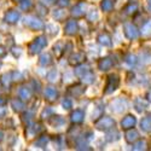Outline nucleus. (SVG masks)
<instances>
[{
  "label": "nucleus",
  "mask_w": 151,
  "mask_h": 151,
  "mask_svg": "<svg viewBox=\"0 0 151 151\" xmlns=\"http://www.w3.org/2000/svg\"><path fill=\"white\" fill-rule=\"evenodd\" d=\"M124 33H126V35H127L129 39H134V37H137L138 36V32H137V29H135V27L133 26V24H126V30H124Z\"/></svg>",
  "instance_id": "obj_1"
},
{
  "label": "nucleus",
  "mask_w": 151,
  "mask_h": 151,
  "mask_svg": "<svg viewBox=\"0 0 151 151\" xmlns=\"http://www.w3.org/2000/svg\"><path fill=\"white\" fill-rule=\"evenodd\" d=\"M135 124V119L132 115H128L124 120H122V127L123 128H131Z\"/></svg>",
  "instance_id": "obj_2"
},
{
  "label": "nucleus",
  "mask_w": 151,
  "mask_h": 151,
  "mask_svg": "<svg viewBox=\"0 0 151 151\" xmlns=\"http://www.w3.org/2000/svg\"><path fill=\"white\" fill-rule=\"evenodd\" d=\"M18 14L16 11H10V12H7L6 14V17H5V19H6V22H11V23H14V22H16L17 19H18Z\"/></svg>",
  "instance_id": "obj_3"
},
{
  "label": "nucleus",
  "mask_w": 151,
  "mask_h": 151,
  "mask_svg": "<svg viewBox=\"0 0 151 151\" xmlns=\"http://www.w3.org/2000/svg\"><path fill=\"white\" fill-rule=\"evenodd\" d=\"M111 64H112V62H111L109 58H105L104 60L100 62V64H99L100 70H108V69H109V67H111Z\"/></svg>",
  "instance_id": "obj_4"
},
{
  "label": "nucleus",
  "mask_w": 151,
  "mask_h": 151,
  "mask_svg": "<svg viewBox=\"0 0 151 151\" xmlns=\"http://www.w3.org/2000/svg\"><path fill=\"white\" fill-rule=\"evenodd\" d=\"M75 32H76V23H75V21H71L67 24V33L68 34H74Z\"/></svg>",
  "instance_id": "obj_5"
},
{
  "label": "nucleus",
  "mask_w": 151,
  "mask_h": 151,
  "mask_svg": "<svg viewBox=\"0 0 151 151\" xmlns=\"http://www.w3.org/2000/svg\"><path fill=\"white\" fill-rule=\"evenodd\" d=\"M82 116H83V112L81 110H76L73 114V121L74 122H81L82 121Z\"/></svg>",
  "instance_id": "obj_6"
},
{
  "label": "nucleus",
  "mask_w": 151,
  "mask_h": 151,
  "mask_svg": "<svg viewBox=\"0 0 151 151\" xmlns=\"http://www.w3.org/2000/svg\"><path fill=\"white\" fill-rule=\"evenodd\" d=\"M45 96H47L50 100H53V99L57 97V92H56V90L48 88V90H46V92H45ZM56 99H57V98H56Z\"/></svg>",
  "instance_id": "obj_7"
},
{
  "label": "nucleus",
  "mask_w": 151,
  "mask_h": 151,
  "mask_svg": "<svg viewBox=\"0 0 151 151\" xmlns=\"http://www.w3.org/2000/svg\"><path fill=\"white\" fill-rule=\"evenodd\" d=\"M143 35L144 36H146V34L149 33V35H151V22H149V23H146L145 26H144V28H143ZM147 35V36H149Z\"/></svg>",
  "instance_id": "obj_8"
},
{
  "label": "nucleus",
  "mask_w": 151,
  "mask_h": 151,
  "mask_svg": "<svg viewBox=\"0 0 151 151\" xmlns=\"http://www.w3.org/2000/svg\"><path fill=\"white\" fill-rule=\"evenodd\" d=\"M111 6H112V3H110V0H104V3L102 4L103 10H105V11H109L111 9Z\"/></svg>",
  "instance_id": "obj_9"
},
{
  "label": "nucleus",
  "mask_w": 151,
  "mask_h": 151,
  "mask_svg": "<svg viewBox=\"0 0 151 151\" xmlns=\"http://www.w3.org/2000/svg\"><path fill=\"white\" fill-rule=\"evenodd\" d=\"M149 7H150V10H151V0H149Z\"/></svg>",
  "instance_id": "obj_10"
}]
</instances>
